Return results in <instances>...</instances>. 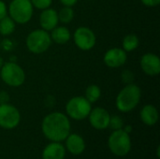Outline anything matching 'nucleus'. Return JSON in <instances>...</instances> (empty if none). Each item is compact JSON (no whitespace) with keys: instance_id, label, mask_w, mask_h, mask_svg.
<instances>
[{"instance_id":"f257e3e1","label":"nucleus","mask_w":160,"mask_h":159,"mask_svg":"<svg viewBox=\"0 0 160 159\" xmlns=\"http://www.w3.org/2000/svg\"><path fill=\"white\" fill-rule=\"evenodd\" d=\"M41 130L51 142H61L70 134V122L66 114L59 112H52L44 117Z\"/></svg>"},{"instance_id":"f03ea898","label":"nucleus","mask_w":160,"mask_h":159,"mask_svg":"<svg viewBox=\"0 0 160 159\" xmlns=\"http://www.w3.org/2000/svg\"><path fill=\"white\" fill-rule=\"evenodd\" d=\"M142 97L141 88L132 83L126 84V86L119 92L116 97V107L122 112H128L134 110L140 103Z\"/></svg>"},{"instance_id":"7ed1b4c3","label":"nucleus","mask_w":160,"mask_h":159,"mask_svg":"<svg viewBox=\"0 0 160 159\" xmlns=\"http://www.w3.org/2000/svg\"><path fill=\"white\" fill-rule=\"evenodd\" d=\"M110 151L117 157H125L131 150V140L128 133L124 129L113 130L108 139Z\"/></svg>"},{"instance_id":"20e7f679","label":"nucleus","mask_w":160,"mask_h":159,"mask_svg":"<svg viewBox=\"0 0 160 159\" xmlns=\"http://www.w3.org/2000/svg\"><path fill=\"white\" fill-rule=\"evenodd\" d=\"M0 76L2 81L11 87H19L25 81V73L23 69L16 63H5L0 68Z\"/></svg>"},{"instance_id":"39448f33","label":"nucleus","mask_w":160,"mask_h":159,"mask_svg":"<svg viewBox=\"0 0 160 159\" xmlns=\"http://www.w3.org/2000/svg\"><path fill=\"white\" fill-rule=\"evenodd\" d=\"M52 44V38L48 31L43 29H36L32 31L26 37L27 49L36 54L46 52Z\"/></svg>"},{"instance_id":"423d86ee","label":"nucleus","mask_w":160,"mask_h":159,"mask_svg":"<svg viewBox=\"0 0 160 159\" xmlns=\"http://www.w3.org/2000/svg\"><path fill=\"white\" fill-rule=\"evenodd\" d=\"M9 17L17 23H26L33 16V5L30 0H12L8 7Z\"/></svg>"},{"instance_id":"0eeeda50","label":"nucleus","mask_w":160,"mask_h":159,"mask_svg":"<svg viewBox=\"0 0 160 159\" xmlns=\"http://www.w3.org/2000/svg\"><path fill=\"white\" fill-rule=\"evenodd\" d=\"M92 110L91 103L84 97H74L70 98L66 105L68 115L77 121H82L88 117Z\"/></svg>"},{"instance_id":"6e6552de","label":"nucleus","mask_w":160,"mask_h":159,"mask_svg":"<svg viewBox=\"0 0 160 159\" xmlns=\"http://www.w3.org/2000/svg\"><path fill=\"white\" fill-rule=\"evenodd\" d=\"M21 114L19 110L8 103L0 104V127L13 129L20 124Z\"/></svg>"},{"instance_id":"1a4fd4ad","label":"nucleus","mask_w":160,"mask_h":159,"mask_svg":"<svg viewBox=\"0 0 160 159\" xmlns=\"http://www.w3.org/2000/svg\"><path fill=\"white\" fill-rule=\"evenodd\" d=\"M73 38L76 46L82 51L91 50L92 48H94L97 41L96 35L93 30L85 26H81L77 28L74 32Z\"/></svg>"},{"instance_id":"9d476101","label":"nucleus","mask_w":160,"mask_h":159,"mask_svg":"<svg viewBox=\"0 0 160 159\" xmlns=\"http://www.w3.org/2000/svg\"><path fill=\"white\" fill-rule=\"evenodd\" d=\"M89 123L95 129L104 130L109 127L111 115L107 110L104 108L97 107L91 110L89 115Z\"/></svg>"},{"instance_id":"9b49d317","label":"nucleus","mask_w":160,"mask_h":159,"mask_svg":"<svg viewBox=\"0 0 160 159\" xmlns=\"http://www.w3.org/2000/svg\"><path fill=\"white\" fill-rule=\"evenodd\" d=\"M128 55L127 52H125L121 48H112L108 50L103 57V61L105 65L112 68L120 67L127 62Z\"/></svg>"},{"instance_id":"f8f14e48","label":"nucleus","mask_w":160,"mask_h":159,"mask_svg":"<svg viewBox=\"0 0 160 159\" xmlns=\"http://www.w3.org/2000/svg\"><path fill=\"white\" fill-rule=\"evenodd\" d=\"M141 67L142 71L149 76H157L160 72L159 57L154 53L148 52L141 58Z\"/></svg>"},{"instance_id":"ddd939ff","label":"nucleus","mask_w":160,"mask_h":159,"mask_svg":"<svg viewBox=\"0 0 160 159\" xmlns=\"http://www.w3.org/2000/svg\"><path fill=\"white\" fill-rule=\"evenodd\" d=\"M58 22V14L55 9L48 7L42 10L39 17V23L43 30L52 31L53 28L57 26Z\"/></svg>"},{"instance_id":"4468645a","label":"nucleus","mask_w":160,"mask_h":159,"mask_svg":"<svg viewBox=\"0 0 160 159\" xmlns=\"http://www.w3.org/2000/svg\"><path fill=\"white\" fill-rule=\"evenodd\" d=\"M66 141V149L73 156H79L85 150V142L82 136L78 134H69Z\"/></svg>"},{"instance_id":"2eb2a0df","label":"nucleus","mask_w":160,"mask_h":159,"mask_svg":"<svg viewBox=\"0 0 160 159\" xmlns=\"http://www.w3.org/2000/svg\"><path fill=\"white\" fill-rule=\"evenodd\" d=\"M66 148L61 142H52L42 152V159H65Z\"/></svg>"},{"instance_id":"dca6fc26","label":"nucleus","mask_w":160,"mask_h":159,"mask_svg":"<svg viewBox=\"0 0 160 159\" xmlns=\"http://www.w3.org/2000/svg\"><path fill=\"white\" fill-rule=\"evenodd\" d=\"M141 120L146 126H155L158 121V112L157 108L151 104L145 105L140 112Z\"/></svg>"},{"instance_id":"f3484780","label":"nucleus","mask_w":160,"mask_h":159,"mask_svg":"<svg viewBox=\"0 0 160 159\" xmlns=\"http://www.w3.org/2000/svg\"><path fill=\"white\" fill-rule=\"evenodd\" d=\"M51 38L57 44H66L70 39V32L66 26H56L52 30Z\"/></svg>"},{"instance_id":"a211bd4d","label":"nucleus","mask_w":160,"mask_h":159,"mask_svg":"<svg viewBox=\"0 0 160 159\" xmlns=\"http://www.w3.org/2000/svg\"><path fill=\"white\" fill-rule=\"evenodd\" d=\"M15 22L8 16L0 20V34L3 36H8L15 30Z\"/></svg>"},{"instance_id":"6ab92c4d","label":"nucleus","mask_w":160,"mask_h":159,"mask_svg":"<svg viewBox=\"0 0 160 159\" xmlns=\"http://www.w3.org/2000/svg\"><path fill=\"white\" fill-rule=\"evenodd\" d=\"M139 46V37L134 34L126 36L123 39V50L125 52H132Z\"/></svg>"},{"instance_id":"aec40b11","label":"nucleus","mask_w":160,"mask_h":159,"mask_svg":"<svg viewBox=\"0 0 160 159\" xmlns=\"http://www.w3.org/2000/svg\"><path fill=\"white\" fill-rule=\"evenodd\" d=\"M100 96H101L100 88L96 84H91L86 88L84 97L92 104V103L97 102L100 98Z\"/></svg>"},{"instance_id":"412c9836","label":"nucleus","mask_w":160,"mask_h":159,"mask_svg":"<svg viewBox=\"0 0 160 159\" xmlns=\"http://www.w3.org/2000/svg\"><path fill=\"white\" fill-rule=\"evenodd\" d=\"M57 14H58V20L63 23H68L74 18V11L71 8V7L65 6L60 9L59 12H57Z\"/></svg>"},{"instance_id":"4be33fe9","label":"nucleus","mask_w":160,"mask_h":159,"mask_svg":"<svg viewBox=\"0 0 160 159\" xmlns=\"http://www.w3.org/2000/svg\"><path fill=\"white\" fill-rule=\"evenodd\" d=\"M109 127L112 130H118L122 129L124 127V121L123 119L118 115H112L110 118Z\"/></svg>"},{"instance_id":"5701e85b","label":"nucleus","mask_w":160,"mask_h":159,"mask_svg":"<svg viewBox=\"0 0 160 159\" xmlns=\"http://www.w3.org/2000/svg\"><path fill=\"white\" fill-rule=\"evenodd\" d=\"M33 7H35L36 8L38 9H46L48 7H50V6L52 5V0H30Z\"/></svg>"},{"instance_id":"b1692460","label":"nucleus","mask_w":160,"mask_h":159,"mask_svg":"<svg viewBox=\"0 0 160 159\" xmlns=\"http://www.w3.org/2000/svg\"><path fill=\"white\" fill-rule=\"evenodd\" d=\"M122 81L126 83V84H129L132 83L134 81V74L132 71L130 70H124L122 72Z\"/></svg>"},{"instance_id":"393cba45","label":"nucleus","mask_w":160,"mask_h":159,"mask_svg":"<svg viewBox=\"0 0 160 159\" xmlns=\"http://www.w3.org/2000/svg\"><path fill=\"white\" fill-rule=\"evenodd\" d=\"M7 13H8L7 6L2 0H0V20L7 16Z\"/></svg>"},{"instance_id":"a878e982","label":"nucleus","mask_w":160,"mask_h":159,"mask_svg":"<svg viewBox=\"0 0 160 159\" xmlns=\"http://www.w3.org/2000/svg\"><path fill=\"white\" fill-rule=\"evenodd\" d=\"M9 100V96L7 92L1 91L0 92V104H6Z\"/></svg>"},{"instance_id":"bb28decb","label":"nucleus","mask_w":160,"mask_h":159,"mask_svg":"<svg viewBox=\"0 0 160 159\" xmlns=\"http://www.w3.org/2000/svg\"><path fill=\"white\" fill-rule=\"evenodd\" d=\"M142 3L147 7H157L160 3V0H142Z\"/></svg>"},{"instance_id":"cd10ccee","label":"nucleus","mask_w":160,"mask_h":159,"mask_svg":"<svg viewBox=\"0 0 160 159\" xmlns=\"http://www.w3.org/2000/svg\"><path fill=\"white\" fill-rule=\"evenodd\" d=\"M77 1L78 0H60V2L64 6H67V7H72V6H74L77 3Z\"/></svg>"},{"instance_id":"c85d7f7f","label":"nucleus","mask_w":160,"mask_h":159,"mask_svg":"<svg viewBox=\"0 0 160 159\" xmlns=\"http://www.w3.org/2000/svg\"><path fill=\"white\" fill-rule=\"evenodd\" d=\"M123 129H124V131H126V132H127V133H128V134L132 131V127H131L130 126L124 127H123Z\"/></svg>"},{"instance_id":"c756f323","label":"nucleus","mask_w":160,"mask_h":159,"mask_svg":"<svg viewBox=\"0 0 160 159\" xmlns=\"http://www.w3.org/2000/svg\"><path fill=\"white\" fill-rule=\"evenodd\" d=\"M4 65V61H3V58L0 57V68L2 67V66Z\"/></svg>"}]
</instances>
